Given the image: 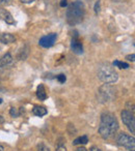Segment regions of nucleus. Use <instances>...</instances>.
Returning a JSON list of instances; mask_svg holds the SVG:
<instances>
[{
	"label": "nucleus",
	"mask_w": 135,
	"mask_h": 151,
	"mask_svg": "<svg viewBox=\"0 0 135 151\" xmlns=\"http://www.w3.org/2000/svg\"><path fill=\"white\" fill-rule=\"evenodd\" d=\"M118 129L116 118L110 113H104L101 116V123L99 126V134L103 139H110Z\"/></svg>",
	"instance_id": "f257e3e1"
},
{
	"label": "nucleus",
	"mask_w": 135,
	"mask_h": 151,
	"mask_svg": "<svg viewBox=\"0 0 135 151\" xmlns=\"http://www.w3.org/2000/svg\"><path fill=\"white\" fill-rule=\"evenodd\" d=\"M85 14L84 4L81 1H75L73 2L67 9V22L71 26H75L83 21Z\"/></svg>",
	"instance_id": "f03ea898"
},
{
	"label": "nucleus",
	"mask_w": 135,
	"mask_h": 151,
	"mask_svg": "<svg viewBox=\"0 0 135 151\" xmlns=\"http://www.w3.org/2000/svg\"><path fill=\"white\" fill-rule=\"evenodd\" d=\"M98 78L104 82L105 84H112L115 83L118 79V73L114 69L113 65L109 64V63H102L99 65L97 70Z\"/></svg>",
	"instance_id": "7ed1b4c3"
},
{
	"label": "nucleus",
	"mask_w": 135,
	"mask_h": 151,
	"mask_svg": "<svg viewBox=\"0 0 135 151\" xmlns=\"http://www.w3.org/2000/svg\"><path fill=\"white\" fill-rule=\"evenodd\" d=\"M116 144L118 146L125 147L129 151H135V139L134 137L128 136L126 134H120L116 138Z\"/></svg>",
	"instance_id": "20e7f679"
},
{
	"label": "nucleus",
	"mask_w": 135,
	"mask_h": 151,
	"mask_svg": "<svg viewBox=\"0 0 135 151\" xmlns=\"http://www.w3.org/2000/svg\"><path fill=\"white\" fill-rule=\"evenodd\" d=\"M99 99L101 103H105V101H111L114 97V90L111 86H109V84H104L103 86L100 87L99 89Z\"/></svg>",
	"instance_id": "39448f33"
},
{
	"label": "nucleus",
	"mask_w": 135,
	"mask_h": 151,
	"mask_svg": "<svg viewBox=\"0 0 135 151\" xmlns=\"http://www.w3.org/2000/svg\"><path fill=\"white\" fill-rule=\"evenodd\" d=\"M120 117H122L123 123L128 127V129L131 132V134L135 132V118L133 112H130L128 110H124L120 113Z\"/></svg>",
	"instance_id": "423d86ee"
},
{
	"label": "nucleus",
	"mask_w": 135,
	"mask_h": 151,
	"mask_svg": "<svg viewBox=\"0 0 135 151\" xmlns=\"http://www.w3.org/2000/svg\"><path fill=\"white\" fill-rule=\"evenodd\" d=\"M56 38H57L56 33H50V34H48V35L43 36L40 40V42H38V44H40V46H42L43 48H50V47H52L53 45L55 44Z\"/></svg>",
	"instance_id": "0eeeda50"
},
{
	"label": "nucleus",
	"mask_w": 135,
	"mask_h": 151,
	"mask_svg": "<svg viewBox=\"0 0 135 151\" xmlns=\"http://www.w3.org/2000/svg\"><path fill=\"white\" fill-rule=\"evenodd\" d=\"M71 48H72V51L75 53V54H82L83 53V46L82 42L79 40L78 37H73L72 38V42H71Z\"/></svg>",
	"instance_id": "6e6552de"
},
{
	"label": "nucleus",
	"mask_w": 135,
	"mask_h": 151,
	"mask_svg": "<svg viewBox=\"0 0 135 151\" xmlns=\"http://www.w3.org/2000/svg\"><path fill=\"white\" fill-rule=\"evenodd\" d=\"M0 19H2L5 23L9 24V25H15L16 24L15 20H14L13 16L11 15V13L5 11V9H0Z\"/></svg>",
	"instance_id": "1a4fd4ad"
},
{
	"label": "nucleus",
	"mask_w": 135,
	"mask_h": 151,
	"mask_svg": "<svg viewBox=\"0 0 135 151\" xmlns=\"http://www.w3.org/2000/svg\"><path fill=\"white\" fill-rule=\"evenodd\" d=\"M0 42L2 44H13L16 42V37L11 33H0Z\"/></svg>",
	"instance_id": "9d476101"
},
{
	"label": "nucleus",
	"mask_w": 135,
	"mask_h": 151,
	"mask_svg": "<svg viewBox=\"0 0 135 151\" xmlns=\"http://www.w3.org/2000/svg\"><path fill=\"white\" fill-rule=\"evenodd\" d=\"M12 62H13V57H12V55L9 54V53H7L4 56H2L0 58V68L7 66V65H9Z\"/></svg>",
	"instance_id": "9b49d317"
},
{
	"label": "nucleus",
	"mask_w": 135,
	"mask_h": 151,
	"mask_svg": "<svg viewBox=\"0 0 135 151\" xmlns=\"http://www.w3.org/2000/svg\"><path fill=\"white\" fill-rule=\"evenodd\" d=\"M36 96L40 101H45L47 99V93L46 90H45V87L44 85H38V89H36Z\"/></svg>",
	"instance_id": "f8f14e48"
},
{
	"label": "nucleus",
	"mask_w": 135,
	"mask_h": 151,
	"mask_svg": "<svg viewBox=\"0 0 135 151\" xmlns=\"http://www.w3.org/2000/svg\"><path fill=\"white\" fill-rule=\"evenodd\" d=\"M32 113L36 116L38 117H43L47 114V109L45 107H40V106H36V107L32 109Z\"/></svg>",
	"instance_id": "ddd939ff"
},
{
	"label": "nucleus",
	"mask_w": 135,
	"mask_h": 151,
	"mask_svg": "<svg viewBox=\"0 0 135 151\" xmlns=\"http://www.w3.org/2000/svg\"><path fill=\"white\" fill-rule=\"evenodd\" d=\"M89 142V138L86 136H81L79 138L75 139L74 142H73V145H84V144H87Z\"/></svg>",
	"instance_id": "4468645a"
},
{
	"label": "nucleus",
	"mask_w": 135,
	"mask_h": 151,
	"mask_svg": "<svg viewBox=\"0 0 135 151\" xmlns=\"http://www.w3.org/2000/svg\"><path fill=\"white\" fill-rule=\"evenodd\" d=\"M112 65H113V66L118 67V68H120V69H127V68H129V64H128V63L122 62V61H118V60L114 61V62L112 63Z\"/></svg>",
	"instance_id": "2eb2a0df"
},
{
	"label": "nucleus",
	"mask_w": 135,
	"mask_h": 151,
	"mask_svg": "<svg viewBox=\"0 0 135 151\" xmlns=\"http://www.w3.org/2000/svg\"><path fill=\"white\" fill-rule=\"evenodd\" d=\"M38 151H51L49 149V147L47 145H45L44 143H40L38 145Z\"/></svg>",
	"instance_id": "dca6fc26"
},
{
	"label": "nucleus",
	"mask_w": 135,
	"mask_h": 151,
	"mask_svg": "<svg viewBox=\"0 0 135 151\" xmlns=\"http://www.w3.org/2000/svg\"><path fill=\"white\" fill-rule=\"evenodd\" d=\"M56 80L58 81V82L60 83V84H63V83H65V81H67V78H65V76L63 75V73H60V75H58L56 77Z\"/></svg>",
	"instance_id": "f3484780"
},
{
	"label": "nucleus",
	"mask_w": 135,
	"mask_h": 151,
	"mask_svg": "<svg viewBox=\"0 0 135 151\" xmlns=\"http://www.w3.org/2000/svg\"><path fill=\"white\" fill-rule=\"evenodd\" d=\"M9 114H11L12 117H18V116L20 115V113L18 112V109H16V108H12L11 111H9Z\"/></svg>",
	"instance_id": "a211bd4d"
},
{
	"label": "nucleus",
	"mask_w": 135,
	"mask_h": 151,
	"mask_svg": "<svg viewBox=\"0 0 135 151\" xmlns=\"http://www.w3.org/2000/svg\"><path fill=\"white\" fill-rule=\"evenodd\" d=\"M56 151H67V148L65 147V145L58 144V145L56 146Z\"/></svg>",
	"instance_id": "6ab92c4d"
},
{
	"label": "nucleus",
	"mask_w": 135,
	"mask_h": 151,
	"mask_svg": "<svg viewBox=\"0 0 135 151\" xmlns=\"http://www.w3.org/2000/svg\"><path fill=\"white\" fill-rule=\"evenodd\" d=\"M100 1L98 0L97 2H96V4H95V12H96V14H98V13H100Z\"/></svg>",
	"instance_id": "aec40b11"
},
{
	"label": "nucleus",
	"mask_w": 135,
	"mask_h": 151,
	"mask_svg": "<svg viewBox=\"0 0 135 151\" xmlns=\"http://www.w3.org/2000/svg\"><path fill=\"white\" fill-rule=\"evenodd\" d=\"M134 58H135V55L134 54H131V55H127L126 56V59L127 60H129V61H134Z\"/></svg>",
	"instance_id": "412c9836"
},
{
	"label": "nucleus",
	"mask_w": 135,
	"mask_h": 151,
	"mask_svg": "<svg viewBox=\"0 0 135 151\" xmlns=\"http://www.w3.org/2000/svg\"><path fill=\"white\" fill-rule=\"evenodd\" d=\"M59 5H60L61 7H65L68 5V0H60Z\"/></svg>",
	"instance_id": "4be33fe9"
},
{
	"label": "nucleus",
	"mask_w": 135,
	"mask_h": 151,
	"mask_svg": "<svg viewBox=\"0 0 135 151\" xmlns=\"http://www.w3.org/2000/svg\"><path fill=\"white\" fill-rule=\"evenodd\" d=\"M9 0H0V7L1 6H4L5 4H7L9 3Z\"/></svg>",
	"instance_id": "5701e85b"
},
{
	"label": "nucleus",
	"mask_w": 135,
	"mask_h": 151,
	"mask_svg": "<svg viewBox=\"0 0 135 151\" xmlns=\"http://www.w3.org/2000/svg\"><path fill=\"white\" fill-rule=\"evenodd\" d=\"M89 151H102V150L100 148H98L97 146H93L91 149H89Z\"/></svg>",
	"instance_id": "b1692460"
},
{
	"label": "nucleus",
	"mask_w": 135,
	"mask_h": 151,
	"mask_svg": "<svg viewBox=\"0 0 135 151\" xmlns=\"http://www.w3.org/2000/svg\"><path fill=\"white\" fill-rule=\"evenodd\" d=\"M21 2H23V3H32L34 1V0H20Z\"/></svg>",
	"instance_id": "393cba45"
},
{
	"label": "nucleus",
	"mask_w": 135,
	"mask_h": 151,
	"mask_svg": "<svg viewBox=\"0 0 135 151\" xmlns=\"http://www.w3.org/2000/svg\"><path fill=\"white\" fill-rule=\"evenodd\" d=\"M76 151H87V149L84 147H79L78 149H76Z\"/></svg>",
	"instance_id": "a878e982"
},
{
	"label": "nucleus",
	"mask_w": 135,
	"mask_h": 151,
	"mask_svg": "<svg viewBox=\"0 0 135 151\" xmlns=\"http://www.w3.org/2000/svg\"><path fill=\"white\" fill-rule=\"evenodd\" d=\"M3 122H4V118H3L2 116L0 115V124H1V123H3Z\"/></svg>",
	"instance_id": "bb28decb"
},
{
	"label": "nucleus",
	"mask_w": 135,
	"mask_h": 151,
	"mask_svg": "<svg viewBox=\"0 0 135 151\" xmlns=\"http://www.w3.org/2000/svg\"><path fill=\"white\" fill-rule=\"evenodd\" d=\"M0 151H3V147L2 146H0Z\"/></svg>",
	"instance_id": "cd10ccee"
},
{
	"label": "nucleus",
	"mask_w": 135,
	"mask_h": 151,
	"mask_svg": "<svg viewBox=\"0 0 135 151\" xmlns=\"http://www.w3.org/2000/svg\"><path fill=\"white\" fill-rule=\"evenodd\" d=\"M2 103V99H0V104Z\"/></svg>",
	"instance_id": "c85d7f7f"
}]
</instances>
